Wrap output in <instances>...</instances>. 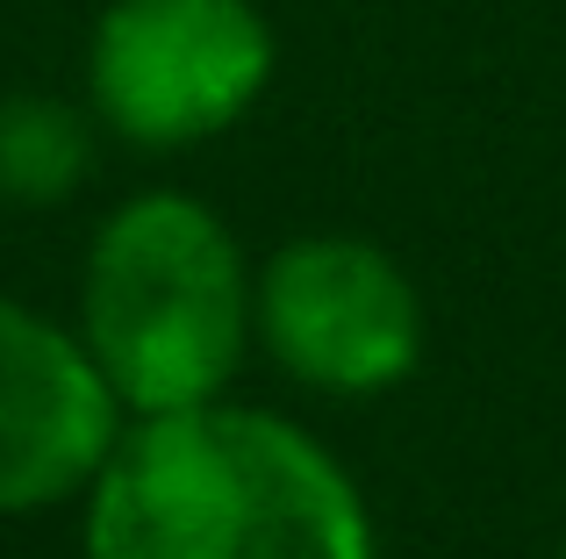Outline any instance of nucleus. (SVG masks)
<instances>
[{
    "instance_id": "4",
    "label": "nucleus",
    "mask_w": 566,
    "mask_h": 559,
    "mask_svg": "<svg viewBox=\"0 0 566 559\" xmlns=\"http://www.w3.org/2000/svg\"><path fill=\"white\" fill-rule=\"evenodd\" d=\"M251 316L273 359L323 394H380L423 351L409 273L366 238H294L265 259Z\"/></svg>"
},
{
    "instance_id": "6",
    "label": "nucleus",
    "mask_w": 566,
    "mask_h": 559,
    "mask_svg": "<svg viewBox=\"0 0 566 559\" xmlns=\"http://www.w3.org/2000/svg\"><path fill=\"white\" fill-rule=\"evenodd\" d=\"M94 172V123L57 94H8L0 101V201L51 209L80 194Z\"/></svg>"
},
{
    "instance_id": "2",
    "label": "nucleus",
    "mask_w": 566,
    "mask_h": 559,
    "mask_svg": "<svg viewBox=\"0 0 566 559\" xmlns=\"http://www.w3.org/2000/svg\"><path fill=\"white\" fill-rule=\"evenodd\" d=\"M251 287L230 223L193 194H137L94 230L80 345L129 416L222 402L251 345Z\"/></svg>"
},
{
    "instance_id": "5",
    "label": "nucleus",
    "mask_w": 566,
    "mask_h": 559,
    "mask_svg": "<svg viewBox=\"0 0 566 559\" xmlns=\"http://www.w3.org/2000/svg\"><path fill=\"white\" fill-rule=\"evenodd\" d=\"M123 402L80 337L0 294V517H29L101 474Z\"/></svg>"
},
{
    "instance_id": "3",
    "label": "nucleus",
    "mask_w": 566,
    "mask_h": 559,
    "mask_svg": "<svg viewBox=\"0 0 566 559\" xmlns=\"http://www.w3.org/2000/svg\"><path fill=\"white\" fill-rule=\"evenodd\" d=\"M273 86V22L251 0H108L86 43V101L137 151L237 129Z\"/></svg>"
},
{
    "instance_id": "1",
    "label": "nucleus",
    "mask_w": 566,
    "mask_h": 559,
    "mask_svg": "<svg viewBox=\"0 0 566 559\" xmlns=\"http://www.w3.org/2000/svg\"><path fill=\"white\" fill-rule=\"evenodd\" d=\"M86 559H380L352 474L294 423L193 402L115 431L86 481Z\"/></svg>"
}]
</instances>
